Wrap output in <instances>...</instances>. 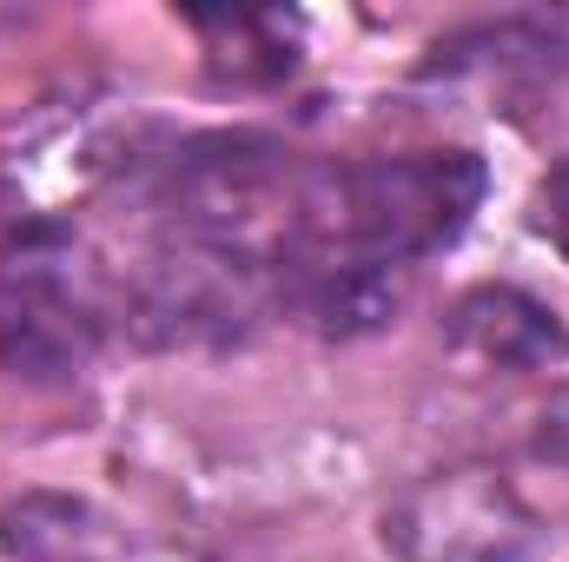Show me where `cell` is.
<instances>
[{"label": "cell", "instance_id": "6da1fadb", "mask_svg": "<svg viewBox=\"0 0 569 562\" xmlns=\"http://www.w3.org/2000/svg\"><path fill=\"white\" fill-rule=\"evenodd\" d=\"M483 159L463 145L391 152V159H318L305 232L291 259H345L371 272H418L483 205Z\"/></svg>", "mask_w": 569, "mask_h": 562}, {"label": "cell", "instance_id": "7a4b0ae2", "mask_svg": "<svg viewBox=\"0 0 569 562\" xmlns=\"http://www.w3.org/2000/svg\"><path fill=\"white\" fill-rule=\"evenodd\" d=\"M113 331V279L60 219H20L0 239V371L73 384Z\"/></svg>", "mask_w": 569, "mask_h": 562}, {"label": "cell", "instance_id": "3957f363", "mask_svg": "<svg viewBox=\"0 0 569 562\" xmlns=\"http://www.w3.org/2000/svg\"><path fill=\"white\" fill-rule=\"evenodd\" d=\"M385 550L398 562H543L550 523L497 463H443L385 503Z\"/></svg>", "mask_w": 569, "mask_h": 562}, {"label": "cell", "instance_id": "277c9868", "mask_svg": "<svg viewBox=\"0 0 569 562\" xmlns=\"http://www.w3.org/2000/svg\"><path fill=\"white\" fill-rule=\"evenodd\" d=\"M443 338H450L457 358H470L483 371H510V378L569 364V318L557 304H543L537 291H523V284L463 291L450 304V318H443Z\"/></svg>", "mask_w": 569, "mask_h": 562}, {"label": "cell", "instance_id": "5b68a950", "mask_svg": "<svg viewBox=\"0 0 569 562\" xmlns=\"http://www.w3.org/2000/svg\"><path fill=\"white\" fill-rule=\"evenodd\" d=\"M186 27L206 47V73L232 87H279L298 67V13L272 7H232V13H186Z\"/></svg>", "mask_w": 569, "mask_h": 562}, {"label": "cell", "instance_id": "8992f818", "mask_svg": "<svg viewBox=\"0 0 569 562\" xmlns=\"http://www.w3.org/2000/svg\"><path fill=\"white\" fill-rule=\"evenodd\" d=\"M67 510L53 503H27V510H7L0 516V562H53L60 556V536H67Z\"/></svg>", "mask_w": 569, "mask_h": 562}, {"label": "cell", "instance_id": "52a82bcc", "mask_svg": "<svg viewBox=\"0 0 569 562\" xmlns=\"http://www.w3.org/2000/svg\"><path fill=\"white\" fill-rule=\"evenodd\" d=\"M537 232H543V239L569 259V159L543 179V185H537Z\"/></svg>", "mask_w": 569, "mask_h": 562}, {"label": "cell", "instance_id": "ba28073f", "mask_svg": "<svg viewBox=\"0 0 569 562\" xmlns=\"http://www.w3.org/2000/svg\"><path fill=\"white\" fill-rule=\"evenodd\" d=\"M530 450H537L543 463H563V470H569V391L543 404V418H537V436H530Z\"/></svg>", "mask_w": 569, "mask_h": 562}, {"label": "cell", "instance_id": "9c48e42d", "mask_svg": "<svg viewBox=\"0 0 569 562\" xmlns=\"http://www.w3.org/2000/svg\"><path fill=\"white\" fill-rule=\"evenodd\" d=\"M530 33H537L543 47H563V53H569V13H550V20H530Z\"/></svg>", "mask_w": 569, "mask_h": 562}, {"label": "cell", "instance_id": "30bf717a", "mask_svg": "<svg viewBox=\"0 0 569 562\" xmlns=\"http://www.w3.org/2000/svg\"><path fill=\"white\" fill-rule=\"evenodd\" d=\"M53 562H67V556H53Z\"/></svg>", "mask_w": 569, "mask_h": 562}]
</instances>
